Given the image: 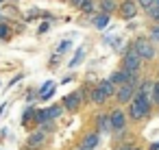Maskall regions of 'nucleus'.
I'll return each mask as SVG.
<instances>
[{
	"instance_id": "nucleus-1",
	"label": "nucleus",
	"mask_w": 159,
	"mask_h": 150,
	"mask_svg": "<svg viewBox=\"0 0 159 150\" xmlns=\"http://www.w3.org/2000/svg\"><path fill=\"white\" fill-rule=\"evenodd\" d=\"M126 113H129V120H133V122H142V120H146V117L152 113V98L137 94L135 100L129 104Z\"/></svg>"
},
{
	"instance_id": "nucleus-2",
	"label": "nucleus",
	"mask_w": 159,
	"mask_h": 150,
	"mask_svg": "<svg viewBox=\"0 0 159 150\" xmlns=\"http://www.w3.org/2000/svg\"><path fill=\"white\" fill-rule=\"evenodd\" d=\"M131 48L144 59V61H155V44L148 39V37H137V39H133L131 42Z\"/></svg>"
},
{
	"instance_id": "nucleus-3",
	"label": "nucleus",
	"mask_w": 159,
	"mask_h": 150,
	"mask_svg": "<svg viewBox=\"0 0 159 150\" xmlns=\"http://www.w3.org/2000/svg\"><path fill=\"white\" fill-rule=\"evenodd\" d=\"M142 65H144V59H142L133 48H129V50L122 55V68H124L129 74H137V72H142Z\"/></svg>"
},
{
	"instance_id": "nucleus-4",
	"label": "nucleus",
	"mask_w": 159,
	"mask_h": 150,
	"mask_svg": "<svg viewBox=\"0 0 159 150\" xmlns=\"http://www.w3.org/2000/svg\"><path fill=\"white\" fill-rule=\"evenodd\" d=\"M135 96H137V87L135 85H131V83H126V85H120L118 87V91H116V102H118V107H129L133 100H135Z\"/></svg>"
},
{
	"instance_id": "nucleus-5",
	"label": "nucleus",
	"mask_w": 159,
	"mask_h": 150,
	"mask_svg": "<svg viewBox=\"0 0 159 150\" xmlns=\"http://www.w3.org/2000/svg\"><path fill=\"white\" fill-rule=\"evenodd\" d=\"M109 115H111V126H113L116 135L124 133V128H126V120H129V113H126L122 107H113V109L109 111Z\"/></svg>"
},
{
	"instance_id": "nucleus-6",
	"label": "nucleus",
	"mask_w": 159,
	"mask_h": 150,
	"mask_svg": "<svg viewBox=\"0 0 159 150\" xmlns=\"http://www.w3.org/2000/svg\"><path fill=\"white\" fill-rule=\"evenodd\" d=\"M139 11L137 0H120V7H118V15L122 20H133Z\"/></svg>"
},
{
	"instance_id": "nucleus-7",
	"label": "nucleus",
	"mask_w": 159,
	"mask_h": 150,
	"mask_svg": "<svg viewBox=\"0 0 159 150\" xmlns=\"http://www.w3.org/2000/svg\"><path fill=\"white\" fill-rule=\"evenodd\" d=\"M61 104H63V109L70 111V113L79 111L81 104H83V96H81V91H72V94H68V96L61 100Z\"/></svg>"
},
{
	"instance_id": "nucleus-8",
	"label": "nucleus",
	"mask_w": 159,
	"mask_h": 150,
	"mask_svg": "<svg viewBox=\"0 0 159 150\" xmlns=\"http://www.w3.org/2000/svg\"><path fill=\"white\" fill-rule=\"evenodd\" d=\"M94 130L96 133H111L113 126H111V115L109 113H98L94 117Z\"/></svg>"
},
{
	"instance_id": "nucleus-9",
	"label": "nucleus",
	"mask_w": 159,
	"mask_h": 150,
	"mask_svg": "<svg viewBox=\"0 0 159 150\" xmlns=\"http://www.w3.org/2000/svg\"><path fill=\"white\" fill-rule=\"evenodd\" d=\"M46 139H48V133H44V130H39V128H35L31 135H29V148L31 150H39V148H44L46 146Z\"/></svg>"
},
{
	"instance_id": "nucleus-10",
	"label": "nucleus",
	"mask_w": 159,
	"mask_h": 150,
	"mask_svg": "<svg viewBox=\"0 0 159 150\" xmlns=\"http://www.w3.org/2000/svg\"><path fill=\"white\" fill-rule=\"evenodd\" d=\"M107 94H105V89L100 87V85H94L92 87V94H89V102H94L96 107H102V104H107Z\"/></svg>"
},
{
	"instance_id": "nucleus-11",
	"label": "nucleus",
	"mask_w": 159,
	"mask_h": 150,
	"mask_svg": "<svg viewBox=\"0 0 159 150\" xmlns=\"http://www.w3.org/2000/svg\"><path fill=\"white\" fill-rule=\"evenodd\" d=\"M109 81H111L116 87H120V85H126V83L131 81V74H129L124 68H120V70H116V72L109 76Z\"/></svg>"
},
{
	"instance_id": "nucleus-12",
	"label": "nucleus",
	"mask_w": 159,
	"mask_h": 150,
	"mask_svg": "<svg viewBox=\"0 0 159 150\" xmlns=\"http://www.w3.org/2000/svg\"><path fill=\"white\" fill-rule=\"evenodd\" d=\"M118 7H120L118 0H98V9H100V13H107V15L118 13Z\"/></svg>"
},
{
	"instance_id": "nucleus-13",
	"label": "nucleus",
	"mask_w": 159,
	"mask_h": 150,
	"mask_svg": "<svg viewBox=\"0 0 159 150\" xmlns=\"http://www.w3.org/2000/svg\"><path fill=\"white\" fill-rule=\"evenodd\" d=\"M98 143H100V133L92 130V133H87V135L83 137V143H81V146H83L85 150H94Z\"/></svg>"
},
{
	"instance_id": "nucleus-14",
	"label": "nucleus",
	"mask_w": 159,
	"mask_h": 150,
	"mask_svg": "<svg viewBox=\"0 0 159 150\" xmlns=\"http://www.w3.org/2000/svg\"><path fill=\"white\" fill-rule=\"evenodd\" d=\"M109 20H111V15H107V13H96V15H92V24H94L98 31L107 29V26H109Z\"/></svg>"
},
{
	"instance_id": "nucleus-15",
	"label": "nucleus",
	"mask_w": 159,
	"mask_h": 150,
	"mask_svg": "<svg viewBox=\"0 0 159 150\" xmlns=\"http://www.w3.org/2000/svg\"><path fill=\"white\" fill-rule=\"evenodd\" d=\"M137 94L152 98V94H155V81H150V78H144V81H142V85L137 87Z\"/></svg>"
},
{
	"instance_id": "nucleus-16",
	"label": "nucleus",
	"mask_w": 159,
	"mask_h": 150,
	"mask_svg": "<svg viewBox=\"0 0 159 150\" xmlns=\"http://www.w3.org/2000/svg\"><path fill=\"white\" fill-rule=\"evenodd\" d=\"M55 89H57V85H55L52 81H46V83L39 87V100H48V98H52Z\"/></svg>"
},
{
	"instance_id": "nucleus-17",
	"label": "nucleus",
	"mask_w": 159,
	"mask_h": 150,
	"mask_svg": "<svg viewBox=\"0 0 159 150\" xmlns=\"http://www.w3.org/2000/svg\"><path fill=\"white\" fill-rule=\"evenodd\" d=\"M96 7H98V0H83V5L79 7V11L85 13V15H92L96 11Z\"/></svg>"
},
{
	"instance_id": "nucleus-18",
	"label": "nucleus",
	"mask_w": 159,
	"mask_h": 150,
	"mask_svg": "<svg viewBox=\"0 0 159 150\" xmlns=\"http://www.w3.org/2000/svg\"><path fill=\"white\" fill-rule=\"evenodd\" d=\"M98 85H100V87L105 89V94H107V98H116V91H118V87H116V85H113V83H111L109 78H105V81H100Z\"/></svg>"
},
{
	"instance_id": "nucleus-19",
	"label": "nucleus",
	"mask_w": 159,
	"mask_h": 150,
	"mask_svg": "<svg viewBox=\"0 0 159 150\" xmlns=\"http://www.w3.org/2000/svg\"><path fill=\"white\" fill-rule=\"evenodd\" d=\"M111 46H113V50H116V52H122V55H124V52L131 48V46H126V42H124L122 37H116V39H111Z\"/></svg>"
},
{
	"instance_id": "nucleus-20",
	"label": "nucleus",
	"mask_w": 159,
	"mask_h": 150,
	"mask_svg": "<svg viewBox=\"0 0 159 150\" xmlns=\"http://www.w3.org/2000/svg\"><path fill=\"white\" fill-rule=\"evenodd\" d=\"M46 111H48V117L55 122V120H57V117H59V115H61L66 109H63V104H52V107H48Z\"/></svg>"
},
{
	"instance_id": "nucleus-21",
	"label": "nucleus",
	"mask_w": 159,
	"mask_h": 150,
	"mask_svg": "<svg viewBox=\"0 0 159 150\" xmlns=\"http://www.w3.org/2000/svg\"><path fill=\"white\" fill-rule=\"evenodd\" d=\"M46 122H52V120L48 117V111H46V109H37V113H35V124L42 126V124H46Z\"/></svg>"
},
{
	"instance_id": "nucleus-22",
	"label": "nucleus",
	"mask_w": 159,
	"mask_h": 150,
	"mask_svg": "<svg viewBox=\"0 0 159 150\" xmlns=\"http://www.w3.org/2000/svg\"><path fill=\"white\" fill-rule=\"evenodd\" d=\"M35 113H37V109H33V107H29V109L24 111V115H22V124L26 126V124H29L31 120L35 122Z\"/></svg>"
},
{
	"instance_id": "nucleus-23",
	"label": "nucleus",
	"mask_w": 159,
	"mask_h": 150,
	"mask_svg": "<svg viewBox=\"0 0 159 150\" xmlns=\"http://www.w3.org/2000/svg\"><path fill=\"white\" fill-rule=\"evenodd\" d=\"M83 55H85V48H79V50H76V55H74V59H70V63H68V65H70V68H76V65L83 61Z\"/></svg>"
},
{
	"instance_id": "nucleus-24",
	"label": "nucleus",
	"mask_w": 159,
	"mask_h": 150,
	"mask_svg": "<svg viewBox=\"0 0 159 150\" xmlns=\"http://www.w3.org/2000/svg\"><path fill=\"white\" fill-rule=\"evenodd\" d=\"M148 39L152 44H159V24H152L150 31H148Z\"/></svg>"
},
{
	"instance_id": "nucleus-25",
	"label": "nucleus",
	"mask_w": 159,
	"mask_h": 150,
	"mask_svg": "<svg viewBox=\"0 0 159 150\" xmlns=\"http://www.w3.org/2000/svg\"><path fill=\"white\" fill-rule=\"evenodd\" d=\"M9 35H11V33H9V26H7V24H0V42H7Z\"/></svg>"
},
{
	"instance_id": "nucleus-26",
	"label": "nucleus",
	"mask_w": 159,
	"mask_h": 150,
	"mask_svg": "<svg viewBox=\"0 0 159 150\" xmlns=\"http://www.w3.org/2000/svg\"><path fill=\"white\" fill-rule=\"evenodd\" d=\"M137 5H139V9L146 11V9H150V7L155 5V0H137Z\"/></svg>"
},
{
	"instance_id": "nucleus-27",
	"label": "nucleus",
	"mask_w": 159,
	"mask_h": 150,
	"mask_svg": "<svg viewBox=\"0 0 159 150\" xmlns=\"http://www.w3.org/2000/svg\"><path fill=\"white\" fill-rule=\"evenodd\" d=\"M70 46H72V42H70V39H63V42L59 44V48H57V52L61 55V52H66V50H68Z\"/></svg>"
},
{
	"instance_id": "nucleus-28",
	"label": "nucleus",
	"mask_w": 159,
	"mask_h": 150,
	"mask_svg": "<svg viewBox=\"0 0 159 150\" xmlns=\"http://www.w3.org/2000/svg\"><path fill=\"white\" fill-rule=\"evenodd\" d=\"M152 104L159 107V81H155V94H152Z\"/></svg>"
},
{
	"instance_id": "nucleus-29",
	"label": "nucleus",
	"mask_w": 159,
	"mask_h": 150,
	"mask_svg": "<svg viewBox=\"0 0 159 150\" xmlns=\"http://www.w3.org/2000/svg\"><path fill=\"white\" fill-rule=\"evenodd\" d=\"M39 130H44V133H52L55 130V124L52 122H46V124H42V126H37Z\"/></svg>"
},
{
	"instance_id": "nucleus-30",
	"label": "nucleus",
	"mask_w": 159,
	"mask_h": 150,
	"mask_svg": "<svg viewBox=\"0 0 159 150\" xmlns=\"http://www.w3.org/2000/svg\"><path fill=\"white\" fill-rule=\"evenodd\" d=\"M113 150H133V143H129V141H126V143H120V146H118V148H113Z\"/></svg>"
},
{
	"instance_id": "nucleus-31",
	"label": "nucleus",
	"mask_w": 159,
	"mask_h": 150,
	"mask_svg": "<svg viewBox=\"0 0 159 150\" xmlns=\"http://www.w3.org/2000/svg\"><path fill=\"white\" fill-rule=\"evenodd\" d=\"M68 5H70V7H76V9H79V7L83 5V0H68Z\"/></svg>"
},
{
	"instance_id": "nucleus-32",
	"label": "nucleus",
	"mask_w": 159,
	"mask_h": 150,
	"mask_svg": "<svg viewBox=\"0 0 159 150\" xmlns=\"http://www.w3.org/2000/svg\"><path fill=\"white\" fill-rule=\"evenodd\" d=\"M46 31H48V22H44V24H42V26H39V35H44V33H46Z\"/></svg>"
},
{
	"instance_id": "nucleus-33",
	"label": "nucleus",
	"mask_w": 159,
	"mask_h": 150,
	"mask_svg": "<svg viewBox=\"0 0 159 150\" xmlns=\"http://www.w3.org/2000/svg\"><path fill=\"white\" fill-rule=\"evenodd\" d=\"M148 150H159V141H152V143L148 146Z\"/></svg>"
},
{
	"instance_id": "nucleus-34",
	"label": "nucleus",
	"mask_w": 159,
	"mask_h": 150,
	"mask_svg": "<svg viewBox=\"0 0 159 150\" xmlns=\"http://www.w3.org/2000/svg\"><path fill=\"white\" fill-rule=\"evenodd\" d=\"M5 107H7V104H2V107H0V115H2V111H5Z\"/></svg>"
},
{
	"instance_id": "nucleus-35",
	"label": "nucleus",
	"mask_w": 159,
	"mask_h": 150,
	"mask_svg": "<svg viewBox=\"0 0 159 150\" xmlns=\"http://www.w3.org/2000/svg\"><path fill=\"white\" fill-rule=\"evenodd\" d=\"M133 150H142V148H139V146H133Z\"/></svg>"
},
{
	"instance_id": "nucleus-36",
	"label": "nucleus",
	"mask_w": 159,
	"mask_h": 150,
	"mask_svg": "<svg viewBox=\"0 0 159 150\" xmlns=\"http://www.w3.org/2000/svg\"><path fill=\"white\" fill-rule=\"evenodd\" d=\"M63 2H68V0H63Z\"/></svg>"
},
{
	"instance_id": "nucleus-37",
	"label": "nucleus",
	"mask_w": 159,
	"mask_h": 150,
	"mask_svg": "<svg viewBox=\"0 0 159 150\" xmlns=\"http://www.w3.org/2000/svg\"><path fill=\"white\" fill-rule=\"evenodd\" d=\"M0 2H2V0H0Z\"/></svg>"
},
{
	"instance_id": "nucleus-38",
	"label": "nucleus",
	"mask_w": 159,
	"mask_h": 150,
	"mask_svg": "<svg viewBox=\"0 0 159 150\" xmlns=\"http://www.w3.org/2000/svg\"><path fill=\"white\" fill-rule=\"evenodd\" d=\"M157 81H159V78H157Z\"/></svg>"
}]
</instances>
